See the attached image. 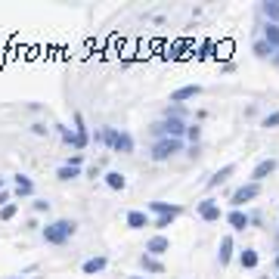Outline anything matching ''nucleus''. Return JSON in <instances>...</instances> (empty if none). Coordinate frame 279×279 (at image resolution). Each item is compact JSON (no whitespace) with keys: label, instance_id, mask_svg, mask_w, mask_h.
<instances>
[{"label":"nucleus","instance_id":"obj_28","mask_svg":"<svg viewBox=\"0 0 279 279\" xmlns=\"http://www.w3.org/2000/svg\"><path fill=\"white\" fill-rule=\"evenodd\" d=\"M186 134H189V140H192V143H195V140L202 137V131H199V127H189V131H186Z\"/></svg>","mask_w":279,"mask_h":279},{"label":"nucleus","instance_id":"obj_24","mask_svg":"<svg viewBox=\"0 0 279 279\" xmlns=\"http://www.w3.org/2000/svg\"><path fill=\"white\" fill-rule=\"evenodd\" d=\"M264 127H279V112L267 115V118H264Z\"/></svg>","mask_w":279,"mask_h":279},{"label":"nucleus","instance_id":"obj_31","mask_svg":"<svg viewBox=\"0 0 279 279\" xmlns=\"http://www.w3.org/2000/svg\"><path fill=\"white\" fill-rule=\"evenodd\" d=\"M276 59H279V53H276Z\"/></svg>","mask_w":279,"mask_h":279},{"label":"nucleus","instance_id":"obj_30","mask_svg":"<svg viewBox=\"0 0 279 279\" xmlns=\"http://www.w3.org/2000/svg\"><path fill=\"white\" fill-rule=\"evenodd\" d=\"M0 186H3V180H0Z\"/></svg>","mask_w":279,"mask_h":279},{"label":"nucleus","instance_id":"obj_22","mask_svg":"<svg viewBox=\"0 0 279 279\" xmlns=\"http://www.w3.org/2000/svg\"><path fill=\"white\" fill-rule=\"evenodd\" d=\"M143 267H146V270H152V273H161V264L155 258H149V254H143Z\"/></svg>","mask_w":279,"mask_h":279},{"label":"nucleus","instance_id":"obj_11","mask_svg":"<svg viewBox=\"0 0 279 279\" xmlns=\"http://www.w3.org/2000/svg\"><path fill=\"white\" fill-rule=\"evenodd\" d=\"M127 227L143 230V227H146V214H143V211H131V214H127Z\"/></svg>","mask_w":279,"mask_h":279},{"label":"nucleus","instance_id":"obj_12","mask_svg":"<svg viewBox=\"0 0 279 279\" xmlns=\"http://www.w3.org/2000/svg\"><path fill=\"white\" fill-rule=\"evenodd\" d=\"M152 211H158V214H174V217H177L180 208H177V205H168V202H152Z\"/></svg>","mask_w":279,"mask_h":279},{"label":"nucleus","instance_id":"obj_13","mask_svg":"<svg viewBox=\"0 0 279 279\" xmlns=\"http://www.w3.org/2000/svg\"><path fill=\"white\" fill-rule=\"evenodd\" d=\"M227 220H230V224L236 227V230H245V227H248V217L242 214V211H230V217H227Z\"/></svg>","mask_w":279,"mask_h":279},{"label":"nucleus","instance_id":"obj_21","mask_svg":"<svg viewBox=\"0 0 279 279\" xmlns=\"http://www.w3.org/2000/svg\"><path fill=\"white\" fill-rule=\"evenodd\" d=\"M264 13L279 22V0H267V3H264Z\"/></svg>","mask_w":279,"mask_h":279},{"label":"nucleus","instance_id":"obj_9","mask_svg":"<svg viewBox=\"0 0 279 279\" xmlns=\"http://www.w3.org/2000/svg\"><path fill=\"white\" fill-rule=\"evenodd\" d=\"M115 149H118V152H134V137H131V134H118V140H115Z\"/></svg>","mask_w":279,"mask_h":279},{"label":"nucleus","instance_id":"obj_16","mask_svg":"<svg viewBox=\"0 0 279 279\" xmlns=\"http://www.w3.org/2000/svg\"><path fill=\"white\" fill-rule=\"evenodd\" d=\"M264 38H267V44H270V46H279V25H273V22H270L267 31H264Z\"/></svg>","mask_w":279,"mask_h":279},{"label":"nucleus","instance_id":"obj_14","mask_svg":"<svg viewBox=\"0 0 279 279\" xmlns=\"http://www.w3.org/2000/svg\"><path fill=\"white\" fill-rule=\"evenodd\" d=\"M99 270H106V258H90L84 264V273H99Z\"/></svg>","mask_w":279,"mask_h":279},{"label":"nucleus","instance_id":"obj_18","mask_svg":"<svg viewBox=\"0 0 279 279\" xmlns=\"http://www.w3.org/2000/svg\"><path fill=\"white\" fill-rule=\"evenodd\" d=\"M106 183L112 186V189H124V177L118 171H112V174H106Z\"/></svg>","mask_w":279,"mask_h":279},{"label":"nucleus","instance_id":"obj_5","mask_svg":"<svg viewBox=\"0 0 279 279\" xmlns=\"http://www.w3.org/2000/svg\"><path fill=\"white\" fill-rule=\"evenodd\" d=\"M273 171H276V158H264L261 165L254 168V174H251V180H254V183H261V180L267 177V174H273Z\"/></svg>","mask_w":279,"mask_h":279},{"label":"nucleus","instance_id":"obj_15","mask_svg":"<svg viewBox=\"0 0 279 279\" xmlns=\"http://www.w3.org/2000/svg\"><path fill=\"white\" fill-rule=\"evenodd\" d=\"M230 174H232V165H227V168H220V171L214 174V177L208 180V186H220V183H224V180L230 177Z\"/></svg>","mask_w":279,"mask_h":279},{"label":"nucleus","instance_id":"obj_32","mask_svg":"<svg viewBox=\"0 0 279 279\" xmlns=\"http://www.w3.org/2000/svg\"><path fill=\"white\" fill-rule=\"evenodd\" d=\"M16 279H19V276H16Z\"/></svg>","mask_w":279,"mask_h":279},{"label":"nucleus","instance_id":"obj_19","mask_svg":"<svg viewBox=\"0 0 279 279\" xmlns=\"http://www.w3.org/2000/svg\"><path fill=\"white\" fill-rule=\"evenodd\" d=\"M56 177H59V180H72V177H78V165H62Z\"/></svg>","mask_w":279,"mask_h":279},{"label":"nucleus","instance_id":"obj_8","mask_svg":"<svg viewBox=\"0 0 279 279\" xmlns=\"http://www.w3.org/2000/svg\"><path fill=\"white\" fill-rule=\"evenodd\" d=\"M168 248H171V245H168V239H165V236H155V239L146 245V251H149V254H165Z\"/></svg>","mask_w":279,"mask_h":279},{"label":"nucleus","instance_id":"obj_1","mask_svg":"<svg viewBox=\"0 0 279 279\" xmlns=\"http://www.w3.org/2000/svg\"><path fill=\"white\" fill-rule=\"evenodd\" d=\"M72 232H75V224H72V220H56V224L44 227V239L53 242V245H62V242L72 236Z\"/></svg>","mask_w":279,"mask_h":279},{"label":"nucleus","instance_id":"obj_10","mask_svg":"<svg viewBox=\"0 0 279 279\" xmlns=\"http://www.w3.org/2000/svg\"><path fill=\"white\" fill-rule=\"evenodd\" d=\"M230 254H232V239H230V236H224V239H220V251H217L220 264H227V261H230Z\"/></svg>","mask_w":279,"mask_h":279},{"label":"nucleus","instance_id":"obj_3","mask_svg":"<svg viewBox=\"0 0 279 279\" xmlns=\"http://www.w3.org/2000/svg\"><path fill=\"white\" fill-rule=\"evenodd\" d=\"M261 195V183H248V186H242V189L232 192V205H245L251 199H258Z\"/></svg>","mask_w":279,"mask_h":279},{"label":"nucleus","instance_id":"obj_7","mask_svg":"<svg viewBox=\"0 0 279 279\" xmlns=\"http://www.w3.org/2000/svg\"><path fill=\"white\" fill-rule=\"evenodd\" d=\"M195 93H199V87H195V84H189V87H180V90H174V93H171V102H183V99H192Z\"/></svg>","mask_w":279,"mask_h":279},{"label":"nucleus","instance_id":"obj_25","mask_svg":"<svg viewBox=\"0 0 279 279\" xmlns=\"http://www.w3.org/2000/svg\"><path fill=\"white\" fill-rule=\"evenodd\" d=\"M102 140H106V143L115 149V140H118V131H106V134H102Z\"/></svg>","mask_w":279,"mask_h":279},{"label":"nucleus","instance_id":"obj_26","mask_svg":"<svg viewBox=\"0 0 279 279\" xmlns=\"http://www.w3.org/2000/svg\"><path fill=\"white\" fill-rule=\"evenodd\" d=\"M13 214H16V205H3V211H0V217H3V220H9Z\"/></svg>","mask_w":279,"mask_h":279},{"label":"nucleus","instance_id":"obj_27","mask_svg":"<svg viewBox=\"0 0 279 279\" xmlns=\"http://www.w3.org/2000/svg\"><path fill=\"white\" fill-rule=\"evenodd\" d=\"M171 220H174V214H161V217L155 220V227H161V230H165V227L171 224Z\"/></svg>","mask_w":279,"mask_h":279},{"label":"nucleus","instance_id":"obj_6","mask_svg":"<svg viewBox=\"0 0 279 279\" xmlns=\"http://www.w3.org/2000/svg\"><path fill=\"white\" fill-rule=\"evenodd\" d=\"M199 214H202L205 220H217V217H220V208H217V202L205 199V202H199Z\"/></svg>","mask_w":279,"mask_h":279},{"label":"nucleus","instance_id":"obj_29","mask_svg":"<svg viewBox=\"0 0 279 279\" xmlns=\"http://www.w3.org/2000/svg\"><path fill=\"white\" fill-rule=\"evenodd\" d=\"M131 279H140V276H131Z\"/></svg>","mask_w":279,"mask_h":279},{"label":"nucleus","instance_id":"obj_17","mask_svg":"<svg viewBox=\"0 0 279 279\" xmlns=\"http://www.w3.org/2000/svg\"><path fill=\"white\" fill-rule=\"evenodd\" d=\"M242 267H245V270L258 267V251H251V248H245V251H242Z\"/></svg>","mask_w":279,"mask_h":279},{"label":"nucleus","instance_id":"obj_4","mask_svg":"<svg viewBox=\"0 0 279 279\" xmlns=\"http://www.w3.org/2000/svg\"><path fill=\"white\" fill-rule=\"evenodd\" d=\"M152 131H155V134H168V137H174V140H180V134L186 131V124H183L180 118H171V121H161V124H155Z\"/></svg>","mask_w":279,"mask_h":279},{"label":"nucleus","instance_id":"obj_23","mask_svg":"<svg viewBox=\"0 0 279 279\" xmlns=\"http://www.w3.org/2000/svg\"><path fill=\"white\" fill-rule=\"evenodd\" d=\"M254 53H258V56H267V53H273V46L267 44V41H258V44H254Z\"/></svg>","mask_w":279,"mask_h":279},{"label":"nucleus","instance_id":"obj_2","mask_svg":"<svg viewBox=\"0 0 279 279\" xmlns=\"http://www.w3.org/2000/svg\"><path fill=\"white\" fill-rule=\"evenodd\" d=\"M180 140H174V137H165V140H158V143L152 146V158L155 161H165V158H171L174 152H180Z\"/></svg>","mask_w":279,"mask_h":279},{"label":"nucleus","instance_id":"obj_20","mask_svg":"<svg viewBox=\"0 0 279 279\" xmlns=\"http://www.w3.org/2000/svg\"><path fill=\"white\" fill-rule=\"evenodd\" d=\"M31 189H34V186H31L28 177H16V192H19V195H28Z\"/></svg>","mask_w":279,"mask_h":279}]
</instances>
